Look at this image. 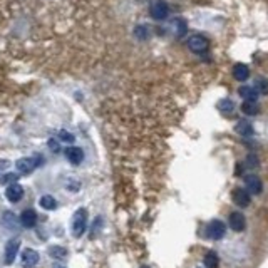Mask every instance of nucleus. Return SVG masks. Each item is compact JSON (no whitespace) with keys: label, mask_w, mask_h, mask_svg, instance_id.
<instances>
[{"label":"nucleus","mask_w":268,"mask_h":268,"mask_svg":"<svg viewBox=\"0 0 268 268\" xmlns=\"http://www.w3.org/2000/svg\"><path fill=\"white\" fill-rule=\"evenodd\" d=\"M258 157L255 156V155H248L246 156V166L250 168V169H255V168H258Z\"/></svg>","instance_id":"26"},{"label":"nucleus","mask_w":268,"mask_h":268,"mask_svg":"<svg viewBox=\"0 0 268 268\" xmlns=\"http://www.w3.org/2000/svg\"><path fill=\"white\" fill-rule=\"evenodd\" d=\"M143 268H149V267H143Z\"/></svg>","instance_id":"31"},{"label":"nucleus","mask_w":268,"mask_h":268,"mask_svg":"<svg viewBox=\"0 0 268 268\" xmlns=\"http://www.w3.org/2000/svg\"><path fill=\"white\" fill-rule=\"evenodd\" d=\"M49 148L52 149L54 153H57V151H59V144H57V141H56V139H49Z\"/></svg>","instance_id":"29"},{"label":"nucleus","mask_w":268,"mask_h":268,"mask_svg":"<svg viewBox=\"0 0 268 268\" xmlns=\"http://www.w3.org/2000/svg\"><path fill=\"white\" fill-rule=\"evenodd\" d=\"M231 198H233V203L236 204V206L246 208L251 201V195L245 190V188H236V190L233 191V195H231Z\"/></svg>","instance_id":"8"},{"label":"nucleus","mask_w":268,"mask_h":268,"mask_svg":"<svg viewBox=\"0 0 268 268\" xmlns=\"http://www.w3.org/2000/svg\"><path fill=\"white\" fill-rule=\"evenodd\" d=\"M233 77L236 79V81H246L248 77H250V69H248L246 64H236L233 67Z\"/></svg>","instance_id":"14"},{"label":"nucleus","mask_w":268,"mask_h":268,"mask_svg":"<svg viewBox=\"0 0 268 268\" xmlns=\"http://www.w3.org/2000/svg\"><path fill=\"white\" fill-rule=\"evenodd\" d=\"M188 47H190V50L195 54H204V52H208V49H210V41H208L204 35L195 34L188 39Z\"/></svg>","instance_id":"2"},{"label":"nucleus","mask_w":268,"mask_h":268,"mask_svg":"<svg viewBox=\"0 0 268 268\" xmlns=\"http://www.w3.org/2000/svg\"><path fill=\"white\" fill-rule=\"evenodd\" d=\"M235 129H236V133L242 134V136H245V137H250L251 134H253V126H251L250 121H246V119L238 121Z\"/></svg>","instance_id":"16"},{"label":"nucleus","mask_w":268,"mask_h":268,"mask_svg":"<svg viewBox=\"0 0 268 268\" xmlns=\"http://www.w3.org/2000/svg\"><path fill=\"white\" fill-rule=\"evenodd\" d=\"M86 226H88V211L84 208H79L72 216V236L79 238L84 235Z\"/></svg>","instance_id":"1"},{"label":"nucleus","mask_w":268,"mask_h":268,"mask_svg":"<svg viewBox=\"0 0 268 268\" xmlns=\"http://www.w3.org/2000/svg\"><path fill=\"white\" fill-rule=\"evenodd\" d=\"M220 265V258H218V253L216 251H208L204 255V267L206 268H218Z\"/></svg>","instance_id":"18"},{"label":"nucleus","mask_w":268,"mask_h":268,"mask_svg":"<svg viewBox=\"0 0 268 268\" xmlns=\"http://www.w3.org/2000/svg\"><path fill=\"white\" fill-rule=\"evenodd\" d=\"M134 35H136L137 39H148L149 35V30L146 25H137L136 29H134Z\"/></svg>","instance_id":"24"},{"label":"nucleus","mask_w":268,"mask_h":268,"mask_svg":"<svg viewBox=\"0 0 268 268\" xmlns=\"http://www.w3.org/2000/svg\"><path fill=\"white\" fill-rule=\"evenodd\" d=\"M39 260H41V257H39V253L35 250H32V248H25L21 255V263L23 268H34L39 263Z\"/></svg>","instance_id":"5"},{"label":"nucleus","mask_w":268,"mask_h":268,"mask_svg":"<svg viewBox=\"0 0 268 268\" xmlns=\"http://www.w3.org/2000/svg\"><path fill=\"white\" fill-rule=\"evenodd\" d=\"M255 89L258 90V94H263V96H267L268 94V81L265 77H257L255 79Z\"/></svg>","instance_id":"21"},{"label":"nucleus","mask_w":268,"mask_h":268,"mask_svg":"<svg viewBox=\"0 0 268 268\" xmlns=\"http://www.w3.org/2000/svg\"><path fill=\"white\" fill-rule=\"evenodd\" d=\"M22 196H23V188L17 183L9 184V188L5 190V198L9 200L10 203H17V201H21Z\"/></svg>","instance_id":"12"},{"label":"nucleus","mask_w":268,"mask_h":268,"mask_svg":"<svg viewBox=\"0 0 268 268\" xmlns=\"http://www.w3.org/2000/svg\"><path fill=\"white\" fill-rule=\"evenodd\" d=\"M19 179V175L17 173H7V175L2 176V184H12Z\"/></svg>","instance_id":"25"},{"label":"nucleus","mask_w":268,"mask_h":268,"mask_svg":"<svg viewBox=\"0 0 268 268\" xmlns=\"http://www.w3.org/2000/svg\"><path fill=\"white\" fill-rule=\"evenodd\" d=\"M19 248H21V242H19L17 238L7 242V245H5V263L7 265L14 263L15 257L19 255Z\"/></svg>","instance_id":"10"},{"label":"nucleus","mask_w":268,"mask_h":268,"mask_svg":"<svg viewBox=\"0 0 268 268\" xmlns=\"http://www.w3.org/2000/svg\"><path fill=\"white\" fill-rule=\"evenodd\" d=\"M218 109L220 111H223V112H231L235 109V104H233V101L231 99H223V101H220Z\"/></svg>","instance_id":"23"},{"label":"nucleus","mask_w":268,"mask_h":268,"mask_svg":"<svg viewBox=\"0 0 268 268\" xmlns=\"http://www.w3.org/2000/svg\"><path fill=\"white\" fill-rule=\"evenodd\" d=\"M39 203H41V206L44 208V210H56V208H57L56 198H54V196H50V195H44Z\"/></svg>","instance_id":"19"},{"label":"nucleus","mask_w":268,"mask_h":268,"mask_svg":"<svg viewBox=\"0 0 268 268\" xmlns=\"http://www.w3.org/2000/svg\"><path fill=\"white\" fill-rule=\"evenodd\" d=\"M54 268H66V267H61V265H56V267H54Z\"/></svg>","instance_id":"30"},{"label":"nucleus","mask_w":268,"mask_h":268,"mask_svg":"<svg viewBox=\"0 0 268 268\" xmlns=\"http://www.w3.org/2000/svg\"><path fill=\"white\" fill-rule=\"evenodd\" d=\"M64 155L70 164H81L82 159H84V151H82L81 148H77V146H69V148H66Z\"/></svg>","instance_id":"9"},{"label":"nucleus","mask_w":268,"mask_h":268,"mask_svg":"<svg viewBox=\"0 0 268 268\" xmlns=\"http://www.w3.org/2000/svg\"><path fill=\"white\" fill-rule=\"evenodd\" d=\"M242 111L246 114V116H257L260 112V106L257 101H246L242 104Z\"/></svg>","instance_id":"17"},{"label":"nucleus","mask_w":268,"mask_h":268,"mask_svg":"<svg viewBox=\"0 0 268 268\" xmlns=\"http://www.w3.org/2000/svg\"><path fill=\"white\" fill-rule=\"evenodd\" d=\"M149 14H151V17L155 19V21H164V19L168 17L169 14V7L166 2H156L151 5V9H149Z\"/></svg>","instance_id":"7"},{"label":"nucleus","mask_w":268,"mask_h":268,"mask_svg":"<svg viewBox=\"0 0 268 268\" xmlns=\"http://www.w3.org/2000/svg\"><path fill=\"white\" fill-rule=\"evenodd\" d=\"M245 190L250 195H260L263 191V183L257 175H248L245 176Z\"/></svg>","instance_id":"6"},{"label":"nucleus","mask_w":268,"mask_h":268,"mask_svg":"<svg viewBox=\"0 0 268 268\" xmlns=\"http://www.w3.org/2000/svg\"><path fill=\"white\" fill-rule=\"evenodd\" d=\"M21 223L23 224L25 228H34L35 223H37V213L34 210H25L22 211L21 215Z\"/></svg>","instance_id":"13"},{"label":"nucleus","mask_w":268,"mask_h":268,"mask_svg":"<svg viewBox=\"0 0 268 268\" xmlns=\"http://www.w3.org/2000/svg\"><path fill=\"white\" fill-rule=\"evenodd\" d=\"M9 168H10V163H9V161H5V159L0 161V175H2L3 171H7Z\"/></svg>","instance_id":"28"},{"label":"nucleus","mask_w":268,"mask_h":268,"mask_svg":"<svg viewBox=\"0 0 268 268\" xmlns=\"http://www.w3.org/2000/svg\"><path fill=\"white\" fill-rule=\"evenodd\" d=\"M59 137H61L62 143H74V136L70 133L64 131V129H62V131L59 133Z\"/></svg>","instance_id":"27"},{"label":"nucleus","mask_w":268,"mask_h":268,"mask_svg":"<svg viewBox=\"0 0 268 268\" xmlns=\"http://www.w3.org/2000/svg\"><path fill=\"white\" fill-rule=\"evenodd\" d=\"M224 233H226V226H224L222 220H213L206 228V235L210 236L211 240H222Z\"/></svg>","instance_id":"4"},{"label":"nucleus","mask_w":268,"mask_h":268,"mask_svg":"<svg viewBox=\"0 0 268 268\" xmlns=\"http://www.w3.org/2000/svg\"><path fill=\"white\" fill-rule=\"evenodd\" d=\"M173 29H175V32L178 37H183L184 34H186V30H188V25H186V22L183 21V19H175L173 21Z\"/></svg>","instance_id":"20"},{"label":"nucleus","mask_w":268,"mask_h":268,"mask_svg":"<svg viewBox=\"0 0 268 268\" xmlns=\"http://www.w3.org/2000/svg\"><path fill=\"white\" fill-rule=\"evenodd\" d=\"M228 223H230V228L233 231H243L246 226V220L245 216L242 215L240 211H233L230 215V220H228Z\"/></svg>","instance_id":"11"},{"label":"nucleus","mask_w":268,"mask_h":268,"mask_svg":"<svg viewBox=\"0 0 268 268\" xmlns=\"http://www.w3.org/2000/svg\"><path fill=\"white\" fill-rule=\"evenodd\" d=\"M238 94L243 97L245 101H257L258 99V90L255 88H250V86H243V88H240Z\"/></svg>","instance_id":"15"},{"label":"nucleus","mask_w":268,"mask_h":268,"mask_svg":"<svg viewBox=\"0 0 268 268\" xmlns=\"http://www.w3.org/2000/svg\"><path fill=\"white\" fill-rule=\"evenodd\" d=\"M49 255L56 260H62L67 257V250L62 246H49Z\"/></svg>","instance_id":"22"},{"label":"nucleus","mask_w":268,"mask_h":268,"mask_svg":"<svg viewBox=\"0 0 268 268\" xmlns=\"http://www.w3.org/2000/svg\"><path fill=\"white\" fill-rule=\"evenodd\" d=\"M42 164V157L41 156H32V157H22L15 163V168L19 169L21 175H29L32 173L35 168Z\"/></svg>","instance_id":"3"}]
</instances>
